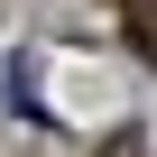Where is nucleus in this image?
<instances>
[{
    "label": "nucleus",
    "instance_id": "nucleus-1",
    "mask_svg": "<svg viewBox=\"0 0 157 157\" xmlns=\"http://www.w3.org/2000/svg\"><path fill=\"white\" fill-rule=\"evenodd\" d=\"M120 19H129V46L157 65V0H120Z\"/></svg>",
    "mask_w": 157,
    "mask_h": 157
},
{
    "label": "nucleus",
    "instance_id": "nucleus-2",
    "mask_svg": "<svg viewBox=\"0 0 157 157\" xmlns=\"http://www.w3.org/2000/svg\"><path fill=\"white\" fill-rule=\"evenodd\" d=\"M102 157H148V148H139V129H111V139H102Z\"/></svg>",
    "mask_w": 157,
    "mask_h": 157
}]
</instances>
